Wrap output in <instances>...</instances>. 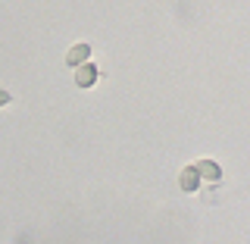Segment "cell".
<instances>
[{"instance_id": "5b68a950", "label": "cell", "mask_w": 250, "mask_h": 244, "mask_svg": "<svg viewBox=\"0 0 250 244\" xmlns=\"http://www.w3.org/2000/svg\"><path fill=\"white\" fill-rule=\"evenodd\" d=\"M3 104H10V94H6L3 88H0V107H3Z\"/></svg>"}, {"instance_id": "277c9868", "label": "cell", "mask_w": 250, "mask_h": 244, "mask_svg": "<svg viewBox=\"0 0 250 244\" xmlns=\"http://www.w3.org/2000/svg\"><path fill=\"white\" fill-rule=\"evenodd\" d=\"M194 166H197L200 178H209V182H219V178H222V169H219L213 160H200V163H194Z\"/></svg>"}, {"instance_id": "3957f363", "label": "cell", "mask_w": 250, "mask_h": 244, "mask_svg": "<svg viewBox=\"0 0 250 244\" xmlns=\"http://www.w3.org/2000/svg\"><path fill=\"white\" fill-rule=\"evenodd\" d=\"M88 53H91V47H88V44H75V47H69V53H66V63L75 69V66H82V63L88 60Z\"/></svg>"}, {"instance_id": "6da1fadb", "label": "cell", "mask_w": 250, "mask_h": 244, "mask_svg": "<svg viewBox=\"0 0 250 244\" xmlns=\"http://www.w3.org/2000/svg\"><path fill=\"white\" fill-rule=\"evenodd\" d=\"M97 78H100L97 66H91V63H82V66H75V85H78V88H91Z\"/></svg>"}, {"instance_id": "7a4b0ae2", "label": "cell", "mask_w": 250, "mask_h": 244, "mask_svg": "<svg viewBox=\"0 0 250 244\" xmlns=\"http://www.w3.org/2000/svg\"><path fill=\"white\" fill-rule=\"evenodd\" d=\"M178 188H182V191H197L200 188V172H197V166H185L182 169V176H178Z\"/></svg>"}]
</instances>
